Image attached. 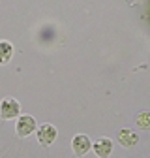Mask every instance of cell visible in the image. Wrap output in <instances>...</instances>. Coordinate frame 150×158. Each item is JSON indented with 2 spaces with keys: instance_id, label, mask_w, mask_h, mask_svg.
Masks as SVG:
<instances>
[{
  "instance_id": "cell-1",
  "label": "cell",
  "mask_w": 150,
  "mask_h": 158,
  "mask_svg": "<svg viewBox=\"0 0 150 158\" xmlns=\"http://www.w3.org/2000/svg\"><path fill=\"white\" fill-rule=\"evenodd\" d=\"M54 137H56V130L51 124H43L40 130H38V139H40V143H43V145H51L54 141Z\"/></svg>"
},
{
  "instance_id": "cell-2",
  "label": "cell",
  "mask_w": 150,
  "mask_h": 158,
  "mask_svg": "<svg viewBox=\"0 0 150 158\" xmlns=\"http://www.w3.org/2000/svg\"><path fill=\"white\" fill-rule=\"evenodd\" d=\"M17 130H19V135H21V137H26V135H30L36 130V121L32 117H21V118H19Z\"/></svg>"
},
{
  "instance_id": "cell-3",
  "label": "cell",
  "mask_w": 150,
  "mask_h": 158,
  "mask_svg": "<svg viewBox=\"0 0 150 158\" xmlns=\"http://www.w3.org/2000/svg\"><path fill=\"white\" fill-rule=\"evenodd\" d=\"M0 113H2L4 118H13L15 115H19V104L15 100H11V98H8L0 106Z\"/></svg>"
},
{
  "instance_id": "cell-4",
  "label": "cell",
  "mask_w": 150,
  "mask_h": 158,
  "mask_svg": "<svg viewBox=\"0 0 150 158\" xmlns=\"http://www.w3.org/2000/svg\"><path fill=\"white\" fill-rule=\"evenodd\" d=\"M71 145H73L75 154H79V156L90 151V139H88L86 135H75L73 141H71Z\"/></svg>"
},
{
  "instance_id": "cell-5",
  "label": "cell",
  "mask_w": 150,
  "mask_h": 158,
  "mask_svg": "<svg viewBox=\"0 0 150 158\" xmlns=\"http://www.w3.org/2000/svg\"><path fill=\"white\" fill-rule=\"evenodd\" d=\"M94 151H96V154L100 158H107L112 151V143L111 139H107V137H101V139H98L96 143H94Z\"/></svg>"
},
{
  "instance_id": "cell-6",
  "label": "cell",
  "mask_w": 150,
  "mask_h": 158,
  "mask_svg": "<svg viewBox=\"0 0 150 158\" xmlns=\"http://www.w3.org/2000/svg\"><path fill=\"white\" fill-rule=\"evenodd\" d=\"M118 139H120V143L124 145V147H133V145H137V141H139V137L131 132V130H122L120 134H118Z\"/></svg>"
},
{
  "instance_id": "cell-7",
  "label": "cell",
  "mask_w": 150,
  "mask_h": 158,
  "mask_svg": "<svg viewBox=\"0 0 150 158\" xmlns=\"http://www.w3.org/2000/svg\"><path fill=\"white\" fill-rule=\"evenodd\" d=\"M10 56H11V47L8 44H0V62H8L10 60Z\"/></svg>"
},
{
  "instance_id": "cell-8",
  "label": "cell",
  "mask_w": 150,
  "mask_h": 158,
  "mask_svg": "<svg viewBox=\"0 0 150 158\" xmlns=\"http://www.w3.org/2000/svg\"><path fill=\"white\" fill-rule=\"evenodd\" d=\"M137 124H139L141 128L148 130V128H150V113H141V115L137 117Z\"/></svg>"
}]
</instances>
